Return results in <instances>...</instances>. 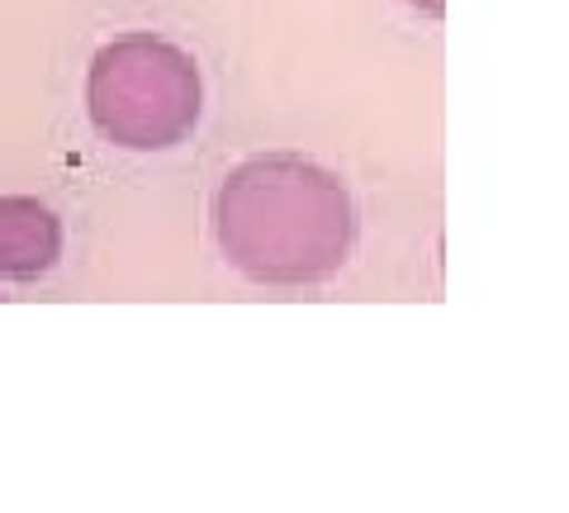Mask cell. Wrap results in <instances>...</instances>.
<instances>
[{"label":"cell","instance_id":"6da1fadb","mask_svg":"<svg viewBox=\"0 0 569 513\" xmlns=\"http://www.w3.org/2000/svg\"><path fill=\"white\" fill-rule=\"evenodd\" d=\"M213 234L257 286H318L347 267L356 209L332 171L295 152H266L219 186Z\"/></svg>","mask_w":569,"mask_h":513},{"label":"cell","instance_id":"7a4b0ae2","mask_svg":"<svg viewBox=\"0 0 569 513\" xmlns=\"http://www.w3.org/2000/svg\"><path fill=\"white\" fill-rule=\"evenodd\" d=\"M200 67L186 48L129 33L96 52L86 105L96 129L119 148L162 152L186 144L200 124Z\"/></svg>","mask_w":569,"mask_h":513},{"label":"cell","instance_id":"3957f363","mask_svg":"<svg viewBox=\"0 0 569 513\" xmlns=\"http://www.w3.org/2000/svg\"><path fill=\"white\" fill-rule=\"evenodd\" d=\"M62 253V224L58 215L33 196L0 200V276L10 280H39Z\"/></svg>","mask_w":569,"mask_h":513},{"label":"cell","instance_id":"277c9868","mask_svg":"<svg viewBox=\"0 0 569 513\" xmlns=\"http://www.w3.org/2000/svg\"><path fill=\"white\" fill-rule=\"evenodd\" d=\"M408 6H418L427 14H441V10H447V0H408Z\"/></svg>","mask_w":569,"mask_h":513}]
</instances>
